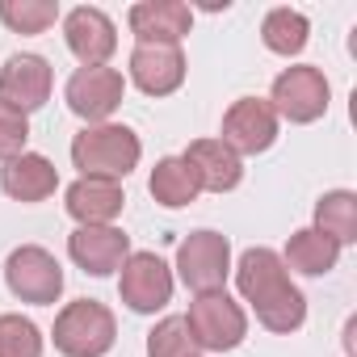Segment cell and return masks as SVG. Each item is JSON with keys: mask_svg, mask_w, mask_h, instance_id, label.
<instances>
[{"mask_svg": "<svg viewBox=\"0 0 357 357\" xmlns=\"http://www.w3.org/2000/svg\"><path fill=\"white\" fill-rule=\"evenodd\" d=\"M26 139H30V118L13 105L0 101V160H13L26 151Z\"/></svg>", "mask_w": 357, "mask_h": 357, "instance_id": "484cf974", "label": "cell"}, {"mask_svg": "<svg viewBox=\"0 0 357 357\" xmlns=\"http://www.w3.org/2000/svg\"><path fill=\"white\" fill-rule=\"evenodd\" d=\"M130 80L147 97H168L185 84V55L181 47H135L130 55Z\"/></svg>", "mask_w": 357, "mask_h": 357, "instance_id": "2e32d148", "label": "cell"}, {"mask_svg": "<svg viewBox=\"0 0 357 357\" xmlns=\"http://www.w3.org/2000/svg\"><path fill=\"white\" fill-rule=\"evenodd\" d=\"M51 84H55V76H51V63L43 55H13L5 68H0V93H5V105H13L22 114L47 105Z\"/></svg>", "mask_w": 357, "mask_h": 357, "instance_id": "4fadbf2b", "label": "cell"}, {"mask_svg": "<svg viewBox=\"0 0 357 357\" xmlns=\"http://www.w3.org/2000/svg\"><path fill=\"white\" fill-rule=\"evenodd\" d=\"M122 93H126V80L122 72L114 68H76L72 80H68V109L93 126H101L118 105H122Z\"/></svg>", "mask_w": 357, "mask_h": 357, "instance_id": "ba28073f", "label": "cell"}, {"mask_svg": "<svg viewBox=\"0 0 357 357\" xmlns=\"http://www.w3.org/2000/svg\"><path fill=\"white\" fill-rule=\"evenodd\" d=\"M328 97H332V89H328L324 72L303 63V68H286V72L273 80V97H269V105H273L278 118L307 126V122H315V118L328 114Z\"/></svg>", "mask_w": 357, "mask_h": 357, "instance_id": "52a82bcc", "label": "cell"}, {"mask_svg": "<svg viewBox=\"0 0 357 357\" xmlns=\"http://www.w3.org/2000/svg\"><path fill=\"white\" fill-rule=\"evenodd\" d=\"M336 261H340V244L328 240L315 227L294 231L290 244H286V257H282V265H290V269H298L307 278H324L328 269H336Z\"/></svg>", "mask_w": 357, "mask_h": 357, "instance_id": "d6986e66", "label": "cell"}, {"mask_svg": "<svg viewBox=\"0 0 357 357\" xmlns=\"http://www.w3.org/2000/svg\"><path fill=\"white\" fill-rule=\"evenodd\" d=\"M5 282H9V290H13L22 303H38V307H47V303H55V298L63 294V269H59V261H55L47 248H38V244H22V248L9 252V261H5Z\"/></svg>", "mask_w": 357, "mask_h": 357, "instance_id": "8992f818", "label": "cell"}, {"mask_svg": "<svg viewBox=\"0 0 357 357\" xmlns=\"http://www.w3.org/2000/svg\"><path fill=\"white\" fill-rule=\"evenodd\" d=\"M273 139H278V114L269 101L261 97L231 101V109L223 114V143L236 155H261L273 147Z\"/></svg>", "mask_w": 357, "mask_h": 357, "instance_id": "9c48e42d", "label": "cell"}, {"mask_svg": "<svg viewBox=\"0 0 357 357\" xmlns=\"http://www.w3.org/2000/svg\"><path fill=\"white\" fill-rule=\"evenodd\" d=\"M198 349H211V353H227L236 349L244 336H248V319L240 311V303H231L223 290L215 294H198L190 303V315H185Z\"/></svg>", "mask_w": 357, "mask_h": 357, "instance_id": "5b68a950", "label": "cell"}, {"mask_svg": "<svg viewBox=\"0 0 357 357\" xmlns=\"http://www.w3.org/2000/svg\"><path fill=\"white\" fill-rule=\"evenodd\" d=\"M181 160L190 164L198 190H206V194H231V190L240 185V176H244L240 155H236L223 139H194Z\"/></svg>", "mask_w": 357, "mask_h": 357, "instance_id": "5bb4252c", "label": "cell"}, {"mask_svg": "<svg viewBox=\"0 0 357 357\" xmlns=\"http://www.w3.org/2000/svg\"><path fill=\"white\" fill-rule=\"evenodd\" d=\"M114 311L97 298H76L55 315V349L63 357H105L114 349Z\"/></svg>", "mask_w": 357, "mask_h": 357, "instance_id": "3957f363", "label": "cell"}, {"mask_svg": "<svg viewBox=\"0 0 357 357\" xmlns=\"http://www.w3.org/2000/svg\"><path fill=\"white\" fill-rule=\"evenodd\" d=\"M315 231H324L328 240H336L340 248L357 240V194L349 190H332L315 202Z\"/></svg>", "mask_w": 357, "mask_h": 357, "instance_id": "44dd1931", "label": "cell"}, {"mask_svg": "<svg viewBox=\"0 0 357 357\" xmlns=\"http://www.w3.org/2000/svg\"><path fill=\"white\" fill-rule=\"evenodd\" d=\"M0 357H43V332L26 315H0Z\"/></svg>", "mask_w": 357, "mask_h": 357, "instance_id": "d4e9b609", "label": "cell"}, {"mask_svg": "<svg viewBox=\"0 0 357 357\" xmlns=\"http://www.w3.org/2000/svg\"><path fill=\"white\" fill-rule=\"evenodd\" d=\"M59 17L55 0H0V22L13 34H43Z\"/></svg>", "mask_w": 357, "mask_h": 357, "instance_id": "603a6c76", "label": "cell"}, {"mask_svg": "<svg viewBox=\"0 0 357 357\" xmlns=\"http://www.w3.org/2000/svg\"><path fill=\"white\" fill-rule=\"evenodd\" d=\"M147 357H198V340L185 315H168L147 332Z\"/></svg>", "mask_w": 357, "mask_h": 357, "instance_id": "cb8c5ba5", "label": "cell"}, {"mask_svg": "<svg viewBox=\"0 0 357 357\" xmlns=\"http://www.w3.org/2000/svg\"><path fill=\"white\" fill-rule=\"evenodd\" d=\"M118 294H122V303L130 311L151 315V311H160L172 298V273H168V265L155 252H130L126 265H122Z\"/></svg>", "mask_w": 357, "mask_h": 357, "instance_id": "30bf717a", "label": "cell"}, {"mask_svg": "<svg viewBox=\"0 0 357 357\" xmlns=\"http://www.w3.org/2000/svg\"><path fill=\"white\" fill-rule=\"evenodd\" d=\"M126 22L139 47H181V38L194 26V13L181 0H143V5L130 9Z\"/></svg>", "mask_w": 357, "mask_h": 357, "instance_id": "8fae6325", "label": "cell"}, {"mask_svg": "<svg viewBox=\"0 0 357 357\" xmlns=\"http://www.w3.org/2000/svg\"><path fill=\"white\" fill-rule=\"evenodd\" d=\"M139 155H143L139 135L130 126H118V122L84 126L72 139V164L84 176H101V181H122V176L139 164Z\"/></svg>", "mask_w": 357, "mask_h": 357, "instance_id": "7a4b0ae2", "label": "cell"}, {"mask_svg": "<svg viewBox=\"0 0 357 357\" xmlns=\"http://www.w3.org/2000/svg\"><path fill=\"white\" fill-rule=\"evenodd\" d=\"M55 185H59V172L38 151H22V155L5 160V168H0V190L17 202H43L55 194Z\"/></svg>", "mask_w": 357, "mask_h": 357, "instance_id": "ac0fdd59", "label": "cell"}, {"mask_svg": "<svg viewBox=\"0 0 357 357\" xmlns=\"http://www.w3.org/2000/svg\"><path fill=\"white\" fill-rule=\"evenodd\" d=\"M147 190H151V198H155L160 206H168V211H181V206H190V202L202 194L198 181H194V172H190V164H185L181 155H164V160L151 168Z\"/></svg>", "mask_w": 357, "mask_h": 357, "instance_id": "ffe728a7", "label": "cell"}, {"mask_svg": "<svg viewBox=\"0 0 357 357\" xmlns=\"http://www.w3.org/2000/svg\"><path fill=\"white\" fill-rule=\"evenodd\" d=\"M68 252L72 261L93 273V278H109L114 269L126 265L130 257V240L118 231V227H76L72 240H68Z\"/></svg>", "mask_w": 357, "mask_h": 357, "instance_id": "9a60e30c", "label": "cell"}, {"mask_svg": "<svg viewBox=\"0 0 357 357\" xmlns=\"http://www.w3.org/2000/svg\"><path fill=\"white\" fill-rule=\"evenodd\" d=\"M63 38H68V51L84 63V68H105V59L118 51V30L114 22L101 13V9H72L63 17Z\"/></svg>", "mask_w": 357, "mask_h": 357, "instance_id": "7c38bea8", "label": "cell"}, {"mask_svg": "<svg viewBox=\"0 0 357 357\" xmlns=\"http://www.w3.org/2000/svg\"><path fill=\"white\" fill-rule=\"evenodd\" d=\"M126 198L118 181H101V176H80V181L68 190V215L80 227H109L122 215Z\"/></svg>", "mask_w": 357, "mask_h": 357, "instance_id": "e0dca14e", "label": "cell"}, {"mask_svg": "<svg viewBox=\"0 0 357 357\" xmlns=\"http://www.w3.org/2000/svg\"><path fill=\"white\" fill-rule=\"evenodd\" d=\"M176 273L194 294H215L223 290L227 273H231V244L219 231H190V240H181L176 248Z\"/></svg>", "mask_w": 357, "mask_h": 357, "instance_id": "277c9868", "label": "cell"}, {"mask_svg": "<svg viewBox=\"0 0 357 357\" xmlns=\"http://www.w3.org/2000/svg\"><path fill=\"white\" fill-rule=\"evenodd\" d=\"M236 286L252 303L257 319L269 332H298L307 319V298L290 282L282 257L273 248H248L236 265Z\"/></svg>", "mask_w": 357, "mask_h": 357, "instance_id": "6da1fadb", "label": "cell"}, {"mask_svg": "<svg viewBox=\"0 0 357 357\" xmlns=\"http://www.w3.org/2000/svg\"><path fill=\"white\" fill-rule=\"evenodd\" d=\"M307 34H311V26H307V17H303L298 9H273V13H265V22H261L265 47H269L273 55H286V59L307 47Z\"/></svg>", "mask_w": 357, "mask_h": 357, "instance_id": "7402d4cb", "label": "cell"}]
</instances>
